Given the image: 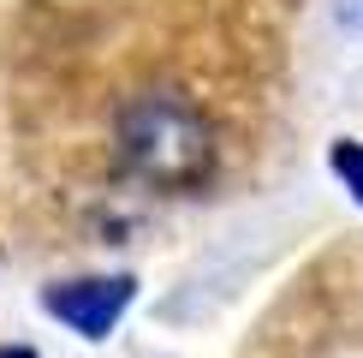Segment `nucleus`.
Here are the masks:
<instances>
[{
    "label": "nucleus",
    "mask_w": 363,
    "mask_h": 358,
    "mask_svg": "<svg viewBox=\"0 0 363 358\" xmlns=\"http://www.w3.org/2000/svg\"><path fill=\"white\" fill-rule=\"evenodd\" d=\"M0 358H36V347H24V340H0Z\"/></svg>",
    "instance_id": "39448f33"
},
{
    "label": "nucleus",
    "mask_w": 363,
    "mask_h": 358,
    "mask_svg": "<svg viewBox=\"0 0 363 358\" xmlns=\"http://www.w3.org/2000/svg\"><path fill=\"white\" fill-rule=\"evenodd\" d=\"M119 161L155 191H191L215 168V119L185 90H143L119 108Z\"/></svg>",
    "instance_id": "f257e3e1"
},
{
    "label": "nucleus",
    "mask_w": 363,
    "mask_h": 358,
    "mask_svg": "<svg viewBox=\"0 0 363 358\" xmlns=\"http://www.w3.org/2000/svg\"><path fill=\"white\" fill-rule=\"evenodd\" d=\"M334 24L345 30V36L363 42V0H334Z\"/></svg>",
    "instance_id": "20e7f679"
},
{
    "label": "nucleus",
    "mask_w": 363,
    "mask_h": 358,
    "mask_svg": "<svg viewBox=\"0 0 363 358\" xmlns=\"http://www.w3.org/2000/svg\"><path fill=\"white\" fill-rule=\"evenodd\" d=\"M138 305V275H78V281H54L42 287V310L54 322H66L78 340H108L125 310Z\"/></svg>",
    "instance_id": "f03ea898"
},
{
    "label": "nucleus",
    "mask_w": 363,
    "mask_h": 358,
    "mask_svg": "<svg viewBox=\"0 0 363 358\" xmlns=\"http://www.w3.org/2000/svg\"><path fill=\"white\" fill-rule=\"evenodd\" d=\"M328 173L345 185V197L363 209V138H334L328 143Z\"/></svg>",
    "instance_id": "7ed1b4c3"
}]
</instances>
